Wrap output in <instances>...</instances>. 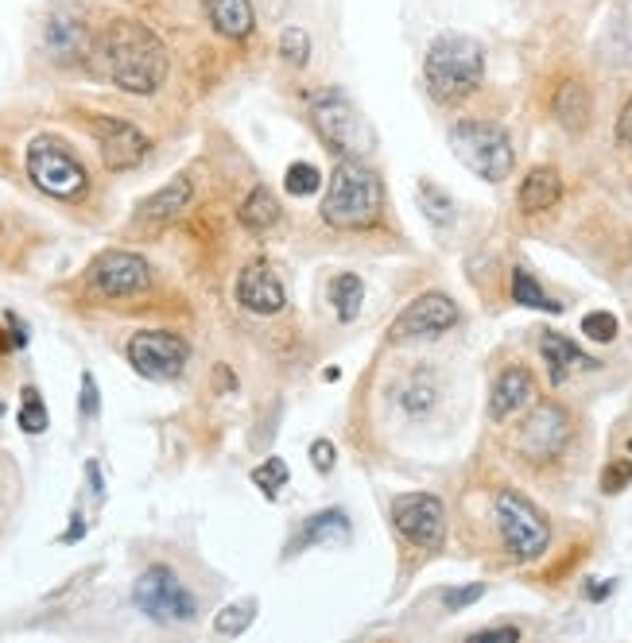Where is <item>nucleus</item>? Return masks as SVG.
<instances>
[{
    "mask_svg": "<svg viewBox=\"0 0 632 643\" xmlns=\"http://www.w3.org/2000/svg\"><path fill=\"white\" fill-rule=\"evenodd\" d=\"M98 66L116 89L125 94H156L168 78V47L156 36L152 27L140 24V20H113V24L101 32L98 47Z\"/></svg>",
    "mask_w": 632,
    "mask_h": 643,
    "instance_id": "1",
    "label": "nucleus"
},
{
    "mask_svg": "<svg viewBox=\"0 0 632 643\" xmlns=\"http://www.w3.org/2000/svg\"><path fill=\"white\" fill-rule=\"evenodd\" d=\"M485 78V47L462 32H443L431 39L423 59V82L438 106H458Z\"/></svg>",
    "mask_w": 632,
    "mask_h": 643,
    "instance_id": "2",
    "label": "nucleus"
},
{
    "mask_svg": "<svg viewBox=\"0 0 632 643\" xmlns=\"http://www.w3.org/2000/svg\"><path fill=\"white\" fill-rule=\"evenodd\" d=\"M384 210V186L361 159H342L330 171L326 198H322V218L334 230H369L381 221Z\"/></svg>",
    "mask_w": 632,
    "mask_h": 643,
    "instance_id": "3",
    "label": "nucleus"
},
{
    "mask_svg": "<svg viewBox=\"0 0 632 643\" xmlns=\"http://www.w3.org/2000/svg\"><path fill=\"white\" fill-rule=\"evenodd\" d=\"M24 168L27 178L36 183V190H44L54 202H82L89 190L86 163L59 136H36V140L27 144Z\"/></svg>",
    "mask_w": 632,
    "mask_h": 643,
    "instance_id": "4",
    "label": "nucleus"
},
{
    "mask_svg": "<svg viewBox=\"0 0 632 643\" xmlns=\"http://www.w3.org/2000/svg\"><path fill=\"white\" fill-rule=\"evenodd\" d=\"M450 151L466 171H473L485 183H505L517 168V151L500 124L493 121H458L450 128Z\"/></svg>",
    "mask_w": 632,
    "mask_h": 643,
    "instance_id": "5",
    "label": "nucleus"
},
{
    "mask_svg": "<svg viewBox=\"0 0 632 643\" xmlns=\"http://www.w3.org/2000/svg\"><path fill=\"white\" fill-rule=\"evenodd\" d=\"M493 511H497L500 543L517 562H535L552 546V528H547L544 511L535 508L528 496H520L517 489H500Z\"/></svg>",
    "mask_w": 632,
    "mask_h": 643,
    "instance_id": "6",
    "label": "nucleus"
},
{
    "mask_svg": "<svg viewBox=\"0 0 632 643\" xmlns=\"http://www.w3.org/2000/svg\"><path fill=\"white\" fill-rule=\"evenodd\" d=\"M133 601L144 617L156 625H190L198 617V601L187 585L178 582V573L171 566L156 562L136 578Z\"/></svg>",
    "mask_w": 632,
    "mask_h": 643,
    "instance_id": "7",
    "label": "nucleus"
},
{
    "mask_svg": "<svg viewBox=\"0 0 632 643\" xmlns=\"http://www.w3.org/2000/svg\"><path fill=\"white\" fill-rule=\"evenodd\" d=\"M311 121L322 133V140L342 156H369L373 151V128L365 116L349 106L346 94H314L311 98Z\"/></svg>",
    "mask_w": 632,
    "mask_h": 643,
    "instance_id": "8",
    "label": "nucleus"
},
{
    "mask_svg": "<svg viewBox=\"0 0 632 643\" xmlns=\"http://www.w3.org/2000/svg\"><path fill=\"white\" fill-rule=\"evenodd\" d=\"M125 357L144 380H156V384H168V380H178L183 369H187L190 345L178 334H168V330H140V334L128 337Z\"/></svg>",
    "mask_w": 632,
    "mask_h": 643,
    "instance_id": "9",
    "label": "nucleus"
},
{
    "mask_svg": "<svg viewBox=\"0 0 632 643\" xmlns=\"http://www.w3.org/2000/svg\"><path fill=\"white\" fill-rule=\"evenodd\" d=\"M393 528L419 551H443L446 543V508L435 493H400L388 504Z\"/></svg>",
    "mask_w": 632,
    "mask_h": 643,
    "instance_id": "10",
    "label": "nucleus"
},
{
    "mask_svg": "<svg viewBox=\"0 0 632 643\" xmlns=\"http://www.w3.org/2000/svg\"><path fill=\"white\" fill-rule=\"evenodd\" d=\"M86 124H89V133H94V140H98L101 163H106L109 171H133L148 159V148H152V144H148V136H144L133 121H125V116L89 113Z\"/></svg>",
    "mask_w": 632,
    "mask_h": 643,
    "instance_id": "11",
    "label": "nucleus"
},
{
    "mask_svg": "<svg viewBox=\"0 0 632 643\" xmlns=\"http://www.w3.org/2000/svg\"><path fill=\"white\" fill-rule=\"evenodd\" d=\"M89 287L106 299H128V295H140L148 292V283H152V268L148 260L136 252H125V248H109L101 252L94 264H89Z\"/></svg>",
    "mask_w": 632,
    "mask_h": 643,
    "instance_id": "12",
    "label": "nucleus"
},
{
    "mask_svg": "<svg viewBox=\"0 0 632 643\" xmlns=\"http://www.w3.org/2000/svg\"><path fill=\"white\" fill-rule=\"evenodd\" d=\"M570 438V415L559 404H540L517 434V454L524 461H552Z\"/></svg>",
    "mask_w": 632,
    "mask_h": 643,
    "instance_id": "13",
    "label": "nucleus"
},
{
    "mask_svg": "<svg viewBox=\"0 0 632 643\" xmlns=\"http://www.w3.org/2000/svg\"><path fill=\"white\" fill-rule=\"evenodd\" d=\"M450 326H458L455 299L443 292H427V295H419L416 302H408V310L393 322V334L396 337H438Z\"/></svg>",
    "mask_w": 632,
    "mask_h": 643,
    "instance_id": "14",
    "label": "nucleus"
},
{
    "mask_svg": "<svg viewBox=\"0 0 632 643\" xmlns=\"http://www.w3.org/2000/svg\"><path fill=\"white\" fill-rule=\"evenodd\" d=\"M237 302L249 310V314L272 318V314H280V310L287 307L284 283H280V275L272 272L264 260H257V264L240 268V275H237Z\"/></svg>",
    "mask_w": 632,
    "mask_h": 643,
    "instance_id": "15",
    "label": "nucleus"
},
{
    "mask_svg": "<svg viewBox=\"0 0 632 643\" xmlns=\"http://www.w3.org/2000/svg\"><path fill=\"white\" fill-rule=\"evenodd\" d=\"M354 539V528H349V516L342 508H322L314 516H307L299 535L287 543L284 558L303 555L307 546H346Z\"/></svg>",
    "mask_w": 632,
    "mask_h": 643,
    "instance_id": "16",
    "label": "nucleus"
},
{
    "mask_svg": "<svg viewBox=\"0 0 632 643\" xmlns=\"http://www.w3.org/2000/svg\"><path fill=\"white\" fill-rule=\"evenodd\" d=\"M535 396V380L528 369L520 364H508L497 380H493V392H490V415L493 419H508V415H517L520 407H528Z\"/></svg>",
    "mask_w": 632,
    "mask_h": 643,
    "instance_id": "17",
    "label": "nucleus"
},
{
    "mask_svg": "<svg viewBox=\"0 0 632 643\" xmlns=\"http://www.w3.org/2000/svg\"><path fill=\"white\" fill-rule=\"evenodd\" d=\"M44 47L51 59L59 62H74V59H86L89 51V36L86 27L78 24V20L71 16H51L44 27Z\"/></svg>",
    "mask_w": 632,
    "mask_h": 643,
    "instance_id": "18",
    "label": "nucleus"
},
{
    "mask_svg": "<svg viewBox=\"0 0 632 643\" xmlns=\"http://www.w3.org/2000/svg\"><path fill=\"white\" fill-rule=\"evenodd\" d=\"M206 16L214 24L218 36L225 39H249L252 27H257V12H252V0H202Z\"/></svg>",
    "mask_w": 632,
    "mask_h": 643,
    "instance_id": "19",
    "label": "nucleus"
},
{
    "mask_svg": "<svg viewBox=\"0 0 632 643\" xmlns=\"http://www.w3.org/2000/svg\"><path fill=\"white\" fill-rule=\"evenodd\" d=\"M540 353H544L547 372H552V384H562V380H567L574 369H597L594 357H586L579 345L570 342V337H562V334L540 337Z\"/></svg>",
    "mask_w": 632,
    "mask_h": 643,
    "instance_id": "20",
    "label": "nucleus"
},
{
    "mask_svg": "<svg viewBox=\"0 0 632 643\" xmlns=\"http://www.w3.org/2000/svg\"><path fill=\"white\" fill-rule=\"evenodd\" d=\"M190 198H195V183H190V175H178V178H171L168 186H160L156 195L144 198L140 218L144 221H171V218H178V213L187 210Z\"/></svg>",
    "mask_w": 632,
    "mask_h": 643,
    "instance_id": "21",
    "label": "nucleus"
},
{
    "mask_svg": "<svg viewBox=\"0 0 632 643\" xmlns=\"http://www.w3.org/2000/svg\"><path fill=\"white\" fill-rule=\"evenodd\" d=\"M562 198V175L555 168H532L520 183V210L547 213Z\"/></svg>",
    "mask_w": 632,
    "mask_h": 643,
    "instance_id": "22",
    "label": "nucleus"
},
{
    "mask_svg": "<svg viewBox=\"0 0 632 643\" xmlns=\"http://www.w3.org/2000/svg\"><path fill=\"white\" fill-rule=\"evenodd\" d=\"M237 218H240V225H245L249 233L276 230V225H280V202H276V195H272L268 186H252L249 198L240 202Z\"/></svg>",
    "mask_w": 632,
    "mask_h": 643,
    "instance_id": "23",
    "label": "nucleus"
},
{
    "mask_svg": "<svg viewBox=\"0 0 632 643\" xmlns=\"http://www.w3.org/2000/svg\"><path fill=\"white\" fill-rule=\"evenodd\" d=\"M590 94L582 82H562L559 94H555V116H559L562 128H570V133H582L590 121Z\"/></svg>",
    "mask_w": 632,
    "mask_h": 643,
    "instance_id": "24",
    "label": "nucleus"
},
{
    "mask_svg": "<svg viewBox=\"0 0 632 643\" xmlns=\"http://www.w3.org/2000/svg\"><path fill=\"white\" fill-rule=\"evenodd\" d=\"M361 302H365V283H361V275L342 272L330 280V307H334V314H338L342 322H354V318L361 314Z\"/></svg>",
    "mask_w": 632,
    "mask_h": 643,
    "instance_id": "25",
    "label": "nucleus"
},
{
    "mask_svg": "<svg viewBox=\"0 0 632 643\" xmlns=\"http://www.w3.org/2000/svg\"><path fill=\"white\" fill-rule=\"evenodd\" d=\"M512 299L528 310H547V314H559L562 310V302H555L552 295L535 283V275L528 272V268H517V272H512Z\"/></svg>",
    "mask_w": 632,
    "mask_h": 643,
    "instance_id": "26",
    "label": "nucleus"
},
{
    "mask_svg": "<svg viewBox=\"0 0 632 643\" xmlns=\"http://www.w3.org/2000/svg\"><path fill=\"white\" fill-rule=\"evenodd\" d=\"M257 620V601H237V605H225L214 617V632L218 635H245Z\"/></svg>",
    "mask_w": 632,
    "mask_h": 643,
    "instance_id": "27",
    "label": "nucleus"
},
{
    "mask_svg": "<svg viewBox=\"0 0 632 643\" xmlns=\"http://www.w3.org/2000/svg\"><path fill=\"white\" fill-rule=\"evenodd\" d=\"M419 206H423V213H427L435 225H450L455 221V198L446 195L443 186H435V183H419Z\"/></svg>",
    "mask_w": 632,
    "mask_h": 643,
    "instance_id": "28",
    "label": "nucleus"
},
{
    "mask_svg": "<svg viewBox=\"0 0 632 643\" xmlns=\"http://www.w3.org/2000/svg\"><path fill=\"white\" fill-rule=\"evenodd\" d=\"M16 423H20V431L24 434H44L47 431V407H44V399H39V392L27 384L24 388V404H20V415H16Z\"/></svg>",
    "mask_w": 632,
    "mask_h": 643,
    "instance_id": "29",
    "label": "nucleus"
},
{
    "mask_svg": "<svg viewBox=\"0 0 632 643\" xmlns=\"http://www.w3.org/2000/svg\"><path fill=\"white\" fill-rule=\"evenodd\" d=\"M284 186H287V195L311 198V195H319L322 190V175H319V168H311V163H292V168H287Z\"/></svg>",
    "mask_w": 632,
    "mask_h": 643,
    "instance_id": "30",
    "label": "nucleus"
},
{
    "mask_svg": "<svg viewBox=\"0 0 632 643\" xmlns=\"http://www.w3.org/2000/svg\"><path fill=\"white\" fill-rule=\"evenodd\" d=\"M252 485L260 489V493L272 500V496L280 493V489L287 485V461L284 458H268L264 466H257L252 469Z\"/></svg>",
    "mask_w": 632,
    "mask_h": 643,
    "instance_id": "31",
    "label": "nucleus"
},
{
    "mask_svg": "<svg viewBox=\"0 0 632 643\" xmlns=\"http://www.w3.org/2000/svg\"><path fill=\"white\" fill-rule=\"evenodd\" d=\"M280 54H284V62H292V66H307V59H311V36H307L303 27H284Z\"/></svg>",
    "mask_w": 632,
    "mask_h": 643,
    "instance_id": "32",
    "label": "nucleus"
},
{
    "mask_svg": "<svg viewBox=\"0 0 632 643\" xmlns=\"http://www.w3.org/2000/svg\"><path fill=\"white\" fill-rule=\"evenodd\" d=\"M400 407L411 415V419L427 415L431 407H435V384H431V380H416V384H408V392L400 396Z\"/></svg>",
    "mask_w": 632,
    "mask_h": 643,
    "instance_id": "33",
    "label": "nucleus"
},
{
    "mask_svg": "<svg viewBox=\"0 0 632 643\" xmlns=\"http://www.w3.org/2000/svg\"><path fill=\"white\" fill-rule=\"evenodd\" d=\"M582 334L594 337V342H614V337H617V318L609 314V310H590V314L582 318Z\"/></svg>",
    "mask_w": 632,
    "mask_h": 643,
    "instance_id": "34",
    "label": "nucleus"
},
{
    "mask_svg": "<svg viewBox=\"0 0 632 643\" xmlns=\"http://www.w3.org/2000/svg\"><path fill=\"white\" fill-rule=\"evenodd\" d=\"M481 597H485V585H481V582L462 585V590H443V608H446V613H462V608L478 605Z\"/></svg>",
    "mask_w": 632,
    "mask_h": 643,
    "instance_id": "35",
    "label": "nucleus"
},
{
    "mask_svg": "<svg viewBox=\"0 0 632 643\" xmlns=\"http://www.w3.org/2000/svg\"><path fill=\"white\" fill-rule=\"evenodd\" d=\"M78 411H82V419H98V415H101V392H98V380H94V372H82Z\"/></svg>",
    "mask_w": 632,
    "mask_h": 643,
    "instance_id": "36",
    "label": "nucleus"
},
{
    "mask_svg": "<svg viewBox=\"0 0 632 643\" xmlns=\"http://www.w3.org/2000/svg\"><path fill=\"white\" fill-rule=\"evenodd\" d=\"M632 481V461H609L606 473H602V489L606 493H621V489H629Z\"/></svg>",
    "mask_w": 632,
    "mask_h": 643,
    "instance_id": "37",
    "label": "nucleus"
},
{
    "mask_svg": "<svg viewBox=\"0 0 632 643\" xmlns=\"http://www.w3.org/2000/svg\"><path fill=\"white\" fill-rule=\"evenodd\" d=\"M334 458H338V454H334V442L330 438L311 442V466L319 469V473H330V469H334Z\"/></svg>",
    "mask_w": 632,
    "mask_h": 643,
    "instance_id": "38",
    "label": "nucleus"
},
{
    "mask_svg": "<svg viewBox=\"0 0 632 643\" xmlns=\"http://www.w3.org/2000/svg\"><path fill=\"white\" fill-rule=\"evenodd\" d=\"M473 640H520V628L493 625V628H481V632H473Z\"/></svg>",
    "mask_w": 632,
    "mask_h": 643,
    "instance_id": "39",
    "label": "nucleus"
},
{
    "mask_svg": "<svg viewBox=\"0 0 632 643\" xmlns=\"http://www.w3.org/2000/svg\"><path fill=\"white\" fill-rule=\"evenodd\" d=\"M4 322H9V337H12V345H16V349H24V345H27V326H24V322H20V314H12V310H9V318H4Z\"/></svg>",
    "mask_w": 632,
    "mask_h": 643,
    "instance_id": "40",
    "label": "nucleus"
},
{
    "mask_svg": "<svg viewBox=\"0 0 632 643\" xmlns=\"http://www.w3.org/2000/svg\"><path fill=\"white\" fill-rule=\"evenodd\" d=\"M86 477H89V489H94V496H98V500H106V481H101L98 461H89V466H86Z\"/></svg>",
    "mask_w": 632,
    "mask_h": 643,
    "instance_id": "41",
    "label": "nucleus"
},
{
    "mask_svg": "<svg viewBox=\"0 0 632 643\" xmlns=\"http://www.w3.org/2000/svg\"><path fill=\"white\" fill-rule=\"evenodd\" d=\"M82 535H86V523H82V516L74 511V516H71V528H66L63 535H59V543H78Z\"/></svg>",
    "mask_w": 632,
    "mask_h": 643,
    "instance_id": "42",
    "label": "nucleus"
},
{
    "mask_svg": "<svg viewBox=\"0 0 632 643\" xmlns=\"http://www.w3.org/2000/svg\"><path fill=\"white\" fill-rule=\"evenodd\" d=\"M614 593V582H602V585H586V597L590 601H602V597H609Z\"/></svg>",
    "mask_w": 632,
    "mask_h": 643,
    "instance_id": "43",
    "label": "nucleus"
},
{
    "mask_svg": "<svg viewBox=\"0 0 632 643\" xmlns=\"http://www.w3.org/2000/svg\"><path fill=\"white\" fill-rule=\"evenodd\" d=\"M621 136L632 144V98H629V106H624V113H621Z\"/></svg>",
    "mask_w": 632,
    "mask_h": 643,
    "instance_id": "44",
    "label": "nucleus"
},
{
    "mask_svg": "<svg viewBox=\"0 0 632 643\" xmlns=\"http://www.w3.org/2000/svg\"><path fill=\"white\" fill-rule=\"evenodd\" d=\"M218 380H222V388H237V380H233L230 369H218Z\"/></svg>",
    "mask_w": 632,
    "mask_h": 643,
    "instance_id": "45",
    "label": "nucleus"
},
{
    "mask_svg": "<svg viewBox=\"0 0 632 643\" xmlns=\"http://www.w3.org/2000/svg\"><path fill=\"white\" fill-rule=\"evenodd\" d=\"M9 349H12V337L4 334V330H0V357H4V353H9Z\"/></svg>",
    "mask_w": 632,
    "mask_h": 643,
    "instance_id": "46",
    "label": "nucleus"
},
{
    "mask_svg": "<svg viewBox=\"0 0 632 643\" xmlns=\"http://www.w3.org/2000/svg\"><path fill=\"white\" fill-rule=\"evenodd\" d=\"M0 415H4V404H0Z\"/></svg>",
    "mask_w": 632,
    "mask_h": 643,
    "instance_id": "47",
    "label": "nucleus"
}]
</instances>
